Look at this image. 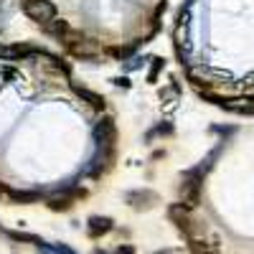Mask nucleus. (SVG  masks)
<instances>
[{"instance_id":"16","label":"nucleus","mask_w":254,"mask_h":254,"mask_svg":"<svg viewBox=\"0 0 254 254\" xmlns=\"http://www.w3.org/2000/svg\"><path fill=\"white\" fill-rule=\"evenodd\" d=\"M115 254H137V252H135V247H130V244H120V247L115 249Z\"/></svg>"},{"instance_id":"5","label":"nucleus","mask_w":254,"mask_h":254,"mask_svg":"<svg viewBox=\"0 0 254 254\" xmlns=\"http://www.w3.org/2000/svg\"><path fill=\"white\" fill-rule=\"evenodd\" d=\"M71 89H74V94H76L81 102H87L94 112H104V107H107V99H104V94H99V92H94V89H89V87H79V84H71Z\"/></svg>"},{"instance_id":"6","label":"nucleus","mask_w":254,"mask_h":254,"mask_svg":"<svg viewBox=\"0 0 254 254\" xmlns=\"http://www.w3.org/2000/svg\"><path fill=\"white\" fill-rule=\"evenodd\" d=\"M112 229H115V221L110 216H89L87 219V234H89V239L107 237Z\"/></svg>"},{"instance_id":"19","label":"nucleus","mask_w":254,"mask_h":254,"mask_svg":"<svg viewBox=\"0 0 254 254\" xmlns=\"http://www.w3.org/2000/svg\"><path fill=\"white\" fill-rule=\"evenodd\" d=\"M94 254H107V252H104V249H94Z\"/></svg>"},{"instance_id":"13","label":"nucleus","mask_w":254,"mask_h":254,"mask_svg":"<svg viewBox=\"0 0 254 254\" xmlns=\"http://www.w3.org/2000/svg\"><path fill=\"white\" fill-rule=\"evenodd\" d=\"M163 69H165V61H163L160 56H153V59H150V69H147V81H155Z\"/></svg>"},{"instance_id":"8","label":"nucleus","mask_w":254,"mask_h":254,"mask_svg":"<svg viewBox=\"0 0 254 254\" xmlns=\"http://www.w3.org/2000/svg\"><path fill=\"white\" fill-rule=\"evenodd\" d=\"M125 201L130 203L132 208L142 211V208H150L158 201V196L153 193V190H130V193H125Z\"/></svg>"},{"instance_id":"9","label":"nucleus","mask_w":254,"mask_h":254,"mask_svg":"<svg viewBox=\"0 0 254 254\" xmlns=\"http://www.w3.org/2000/svg\"><path fill=\"white\" fill-rule=\"evenodd\" d=\"M8 198H10L13 203L28 206V203H38L41 198H44V193H41V190H13V188H10Z\"/></svg>"},{"instance_id":"2","label":"nucleus","mask_w":254,"mask_h":254,"mask_svg":"<svg viewBox=\"0 0 254 254\" xmlns=\"http://www.w3.org/2000/svg\"><path fill=\"white\" fill-rule=\"evenodd\" d=\"M178 196H181V203L186 208H196L198 201H201V178L183 173V183L178 188Z\"/></svg>"},{"instance_id":"3","label":"nucleus","mask_w":254,"mask_h":254,"mask_svg":"<svg viewBox=\"0 0 254 254\" xmlns=\"http://www.w3.org/2000/svg\"><path fill=\"white\" fill-rule=\"evenodd\" d=\"M188 211H190V208H186L183 203H173L171 208H168V219L176 224V229L181 231V234H186V237L190 239V237L196 234V221L190 219Z\"/></svg>"},{"instance_id":"20","label":"nucleus","mask_w":254,"mask_h":254,"mask_svg":"<svg viewBox=\"0 0 254 254\" xmlns=\"http://www.w3.org/2000/svg\"><path fill=\"white\" fill-rule=\"evenodd\" d=\"M163 254H173V252H163Z\"/></svg>"},{"instance_id":"10","label":"nucleus","mask_w":254,"mask_h":254,"mask_svg":"<svg viewBox=\"0 0 254 254\" xmlns=\"http://www.w3.org/2000/svg\"><path fill=\"white\" fill-rule=\"evenodd\" d=\"M49 61H46V66H49V71L51 74H64V76H71V66L64 59H59V56H46Z\"/></svg>"},{"instance_id":"15","label":"nucleus","mask_w":254,"mask_h":254,"mask_svg":"<svg viewBox=\"0 0 254 254\" xmlns=\"http://www.w3.org/2000/svg\"><path fill=\"white\" fill-rule=\"evenodd\" d=\"M112 84H115V87H122V89H130V87H132L130 76H115V79H112Z\"/></svg>"},{"instance_id":"1","label":"nucleus","mask_w":254,"mask_h":254,"mask_svg":"<svg viewBox=\"0 0 254 254\" xmlns=\"http://www.w3.org/2000/svg\"><path fill=\"white\" fill-rule=\"evenodd\" d=\"M20 10L31 20H36L38 26H44L51 18H56V5L51 0H20Z\"/></svg>"},{"instance_id":"11","label":"nucleus","mask_w":254,"mask_h":254,"mask_svg":"<svg viewBox=\"0 0 254 254\" xmlns=\"http://www.w3.org/2000/svg\"><path fill=\"white\" fill-rule=\"evenodd\" d=\"M176 130H173V125L171 122H160V125H155L153 130H147L145 132V140H153L155 135H160V137H171Z\"/></svg>"},{"instance_id":"7","label":"nucleus","mask_w":254,"mask_h":254,"mask_svg":"<svg viewBox=\"0 0 254 254\" xmlns=\"http://www.w3.org/2000/svg\"><path fill=\"white\" fill-rule=\"evenodd\" d=\"M41 31L49 33V36H54L56 41H69V38L74 36V31H71V26H69V20H61V18H51L49 23L41 26Z\"/></svg>"},{"instance_id":"14","label":"nucleus","mask_w":254,"mask_h":254,"mask_svg":"<svg viewBox=\"0 0 254 254\" xmlns=\"http://www.w3.org/2000/svg\"><path fill=\"white\" fill-rule=\"evenodd\" d=\"M188 249H190V254H211L208 244H203V242H198V239H193V237L188 239Z\"/></svg>"},{"instance_id":"18","label":"nucleus","mask_w":254,"mask_h":254,"mask_svg":"<svg viewBox=\"0 0 254 254\" xmlns=\"http://www.w3.org/2000/svg\"><path fill=\"white\" fill-rule=\"evenodd\" d=\"M10 193V186H5V183H0V198L3 196H8Z\"/></svg>"},{"instance_id":"12","label":"nucleus","mask_w":254,"mask_h":254,"mask_svg":"<svg viewBox=\"0 0 254 254\" xmlns=\"http://www.w3.org/2000/svg\"><path fill=\"white\" fill-rule=\"evenodd\" d=\"M13 242H28V244H36V247H41L44 242H41V237H36V234H26V231H10L8 234Z\"/></svg>"},{"instance_id":"21","label":"nucleus","mask_w":254,"mask_h":254,"mask_svg":"<svg viewBox=\"0 0 254 254\" xmlns=\"http://www.w3.org/2000/svg\"><path fill=\"white\" fill-rule=\"evenodd\" d=\"M0 10H3V3H0Z\"/></svg>"},{"instance_id":"4","label":"nucleus","mask_w":254,"mask_h":254,"mask_svg":"<svg viewBox=\"0 0 254 254\" xmlns=\"http://www.w3.org/2000/svg\"><path fill=\"white\" fill-rule=\"evenodd\" d=\"M94 142H97V147L117 145V122H115V117H102L94 125Z\"/></svg>"},{"instance_id":"17","label":"nucleus","mask_w":254,"mask_h":254,"mask_svg":"<svg viewBox=\"0 0 254 254\" xmlns=\"http://www.w3.org/2000/svg\"><path fill=\"white\" fill-rule=\"evenodd\" d=\"M142 66V59H132V64H127V69H140Z\"/></svg>"}]
</instances>
